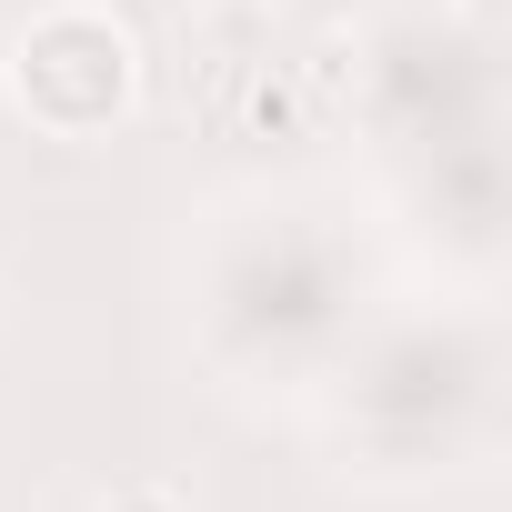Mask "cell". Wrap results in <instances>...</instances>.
Masks as SVG:
<instances>
[{
  "instance_id": "1",
  "label": "cell",
  "mask_w": 512,
  "mask_h": 512,
  "mask_svg": "<svg viewBox=\"0 0 512 512\" xmlns=\"http://www.w3.org/2000/svg\"><path fill=\"white\" fill-rule=\"evenodd\" d=\"M121 91H131V41H121V21H101V11H51V21H31V41H21V101H31L51 131L111 121Z\"/></svg>"
},
{
  "instance_id": "2",
  "label": "cell",
  "mask_w": 512,
  "mask_h": 512,
  "mask_svg": "<svg viewBox=\"0 0 512 512\" xmlns=\"http://www.w3.org/2000/svg\"><path fill=\"white\" fill-rule=\"evenodd\" d=\"M141 512H161V502H141Z\"/></svg>"
}]
</instances>
